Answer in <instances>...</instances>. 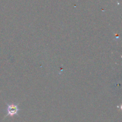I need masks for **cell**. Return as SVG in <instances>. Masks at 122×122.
<instances>
[{"instance_id": "obj_1", "label": "cell", "mask_w": 122, "mask_h": 122, "mask_svg": "<svg viewBox=\"0 0 122 122\" xmlns=\"http://www.w3.org/2000/svg\"><path fill=\"white\" fill-rule=\"evenodd\" d=\"M19 111V108L18 107L17 105H15L14 104H8L7 105V116H14L15 115L17 114L18 112Z\"/></svg>"}]
</instances>
